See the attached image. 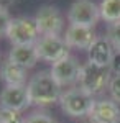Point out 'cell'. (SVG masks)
<instances>
[{
  "instance_id": "cell-1",
  "label": "cell",
  "mask_w": 120,
  "mask_h": 123,
  "mask_svg": "<svg viewBox=\"0 0 120 123\" xmlns=\"http://www.w3.org/2000/svg\"><path fill=\"white\" fill-rule=\"evenodd\" d=\"M28 94L31 104L36 107H49L59 102L61 98V85L56 82L51 71H41L28 80Z\"/></svg>"
},
{
  "instance_id": "cell-2",
  "label": "cell",
  "mask_w": 120,
  "mask_h": 123,
  "mask_svg": "<svg viewBox=\"0 0 120 123\" xmlns=\"http://www.w3.org/2000/svg\"><path fill=\"white\" fill-rule=\"evenodd\" d=\"M110 79H112L110 67H102V66H95L92 62H86L81 66L77 84L87 94L97 95L102 94L105 89H109Z\"/></svg>"
},
{
  "instance_id": "cell-3",
  "label": "cell",
  "mask_w": 120,
  "mask_h": 123,
  "mask_svg": "<svg viewBox=\"0 0 120 123\" xmlns=\"http://www.w3.org/2000/svg\"><path fill=\"white\" fill-rule=\"evenodd\" d=\"M94 102H95L94 95L87 94L79 85L73 87V89H67L66 92L61 94V98H59V105H61L63 112L69 117H73V118L87 117Z\"/></svg>"
},
{
  "instance_id": "cell-4",
  "label": "cell",
  "mask_w": 120,
  "mask_h": 123,
  "mask_svg": "<svg viewBox=\"0 0 120 123\" xmlns=\"http://www.w3.org/2000/svg\"><path fill=\"white\" fill-rule=\"evenodd\" d=\"M5 36L12 41L13 46L35 44L40 38V31H38V26L35 23V18L17 17V18H12Z\"/></svg>"
},
{
  "instance_id": "cell-5",
  "label": "cell",
  "mask_w": 120,
  "mask_h": 123,
  "mask_svg": "<svg viewBox=\"0 0 120 123\" xmlns=\"http://www.w3.org/2000/svg\"><path fill=\"white\" fill-rule=\"evenodd\" d=\"M35 48H36L38 57L51 64L69 56V46L61 36H40L35 43Z\"/></svg>"
},
{
  "instance_id": "cell-6",
  "label": "cell",
  "mask_w": 120,
  "mask_h": 123,
  "mask_svg": "<svg viewBox=\"0 0 120 123\" xmlns=\"http://www.w3.org/2000/svg\"><path fill=\"white\" fill-rule=\"evenodd\" d=\"M35 23L41 36H59L64 28V18L61 12L53 5H45L36 12Z\"/></svg>"
},
{
  "instance_id": "cell-7",
  "label": "cell",
  "mask_w": 120,
  "mask_h": 123,
  "mask_svg": "<svg viewBox=\"0 0 120 123\" xmlns=\"http://www.w3.org/2000/svg\"><path fill=\"white\" fill-rule=\"evenodd\" d=\"M99 18H100L99 7L92 0H76L67 12L69 25H81V26L94 28Z\"/></svg>"
},
{
  "instance_id": "cell-8",
  "label": "cell",
  "mask_w": 120,
  "mask_h": 123,
  "mask_svg": "<svg viewBox=\"0 0 120 123\" xmlns=\"http://www.w3.org/2000/svg\"><path fill=\"white\" fill-rule=\"evenodd\" d=\"M79 72H81V64L71 54L54 64H51V74L61 87L76 84L79 80Z\"/></svg>"
},
{
  "instance_id": "cell-9",
  "label": "cell",
  "mask_w": 120,
  "mask_h": 123,
  "mask_svg": "<svg viewBox=\"0 0 120 123\" xmlns=\"http://www.w3.org/2000/svg\"><path fill=\"white\" fill-rule=\"evenodd\" d=\"M31 105L27 85H5L0 92V107L23 112Z\"/></svg>"
},
{
  "instance_id": "cell-10",
  "label": "cell",
  "mask_w": 120,
  "mask_h": 123,
  "mask_svg": "<svg viewBox=\"0 0 120 123\" xmlns=\"http://www.w3.org/2000/svg\"><path fill=\"white\" fill-rule=\"evenodd\" d=\"M87 118L89 123H120V107L112 98L95 100Z\"/></svg>"
},
{
  "instance_id": "cell-11",
  "label": "cell",
  "mask_w": 120,
  "mask_h": 123,
  "mask_svg": "<svg viewBox=\"0 0 120 123\" xmlns=\"http://www.w3.org/2000/svg\"><path fill=\"white\" fill-rule=\"evenodd\" d=\"M64 41L67 43L69 48H76V49H89L95 41V35L94 30L89 26H81V25H69L66 28L64 33Z\"/></svg>"
},
{
  "instance_id": "cell-12",
  "label": "cell",
  "mask_w": 120,
  "mask_h": 123,
  "mask_svg": "<svg viewBox=\"0 0 120 123\" xmlns=\"http://www.w3.org/2000/svg\"><path fill=\"white\" fill-rule=\"evenodd\" d=\"M113 54H115V49H113L110 41L105 38V36L95 38L92 46L87 49L89 62H92L95 66H102V67H110Z\"/></svg>"
},
{
  "instance_id": "cell-13",
  "label": "cell",
  "mask_w": 120,
  "mask_h": 123,
  "mask_svg": "<svg viewBox=\"0 0 120 123\" xmlns=\"http://www.w3.org/2000/svg\"><path fill=\"white\" fill-rule=\"evenodd\" d=\"M8 59L17 62L18 66L25 67V69H31L36 66V62L40 61L36 53L35 44H18V46H12L8 53Z\"/></svg>"
},
{
  "instance_id": "cell-14",
  "label": "cell",
  "mask_w": 120,
  "mask_h": 123,
  "mask_svg": "<svg viewBox=\"0 0 120 123\" xmlns=\"http://www.w3.org/2000/svg\"><path fill=\"white\" fill-rule=\"evenodd\" d=\"M27 71L28 69L18 66L17 62L5 59L0 66V79L5 85H27Z\"/></svg>"
},
{
  "instance_id": "cell-15",
  "label": "cell",
  "mask_w": 120,
  "mask_h": 123,
  "mask_svg": "<svg viewBox=\"0 0 120 123\" xmlns=\"http://www.w3.org/2000/svg\"><path fill=\"white\" fill-rule=\"evenodd\" d=\"M100 18L105 23L120 21V0H102L99 5Z\"/></svg>"
},
{
  "instance_id": "cell-16",
  "label": "cell",
  "mask_w": 120,
  "mask_h": 123,
  "mask_svg": "<svg viewBox=\"0 0 120 123\" xmlns=\"http://www.w3.org/2000/svg\"><path fill=\"white\" fill-rule=\"evenodd\" d=\"M0 123H25V118L21 117V112L0 107Z\"/></svg>"
},
{
  "instance_id": "cell-17",
  "label": "cell",
  "mask_w": 120,
  "mask_h": 123,
  "mask_svg": "<svg viewBox=\"0 0 120 123\" xmlns=\"http://www.w3.org/2000/svg\"><path fill=\"white\" fill-rule=\"evenodd\" d=\"M105 38L110 41V44L113 46L115 51H120V21L107 25V35H105Z\"/></svg>"
},
{
  "instance_id": "cell-18",
  "label": "cell",
  "mask_w": 120,
  "mask_h": 123,
  "mask_svg": "<svg viewBox=\"0 0 120 123\" xmlns=\"http://www.w3.org/2000/svg\"><path fill=\"white\" fill-rule=\"evenodd\" d=\"M109 92H110L112 100L117 102V104H120V74L112 76L110 84H109Z\"/></svg>"
},
{
  "instance_id": "cell-19",
  "label": "cell",
  "mask_w": 120,
  "mask_h": 123,
  "mask_svg": "<svg viewBox=\"0 0 120 123\" xmlns=\"http://www.w3.org/2000/svg\"><path fill=\"white\" fill-rule=\"evenodd\" d=\"M25 123H56V122L45 112H33L25 118Z\"/></svg>"
},
{
  "instance_id": "cell-20",
  "label": "cell",
  "mask_w": 120,
  "mask_h": 123,
  "mask_svg": "<svg viewBox=\"0 0 120 123\" xmlns=\"http://www.w3.org/2000/svg\"><path fill=\"white\" fill-rule=\"evenodd\" d=\"M10 21H12V17L8 15V12L5 8H0V36H5L7 35Z\"/></svg>"
},
{
  "instance_id": "cell-21",
  "label": "cell",
  "mask_w": 120,
  "mask_h": 123,
  "mask_svg": "<svg viewBox=\"0 0 120 123\" xmlns=\"http://www.w3.org/2000/svg\"><path fill=\"white\" fill-rule=\"evenodd\" d=\"M110 71L115 74H120V51H115V54L112 57V62H110Z\"/></svg>"
},
{
  "instance_id": "cell-22",
  "label": "cell",
  "mask_w": 120,
  "mask_h": 123,
  "mask_svg": "<svg viewBox=\"0 0 120 123\" xmlns=\"http://www.w3.org/2000/svg\"><path fill=\"white\" fill-rule=\"evenodd\" d=\"M15 3V0H0V8H5V10H8L12 5Z\"/></svg>"
}]
</instances>
